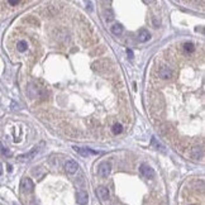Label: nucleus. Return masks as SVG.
<instances>
[{"mask_svg":"<svg viewBox=\"0 0 205 205\" xmlns=\"http://www.w3.org/2000/svg\"><path fill=\"white\" fill-rule=\"evenodd\" d=\"M42 146H43V143H41V144H38V146L36 147H33L32 150H30L28 153H24V154H20V156H18V159L19 161H23V162H25V161H30V159H33L39 153L41 150H42Z\"/></svg>","mask_w":205,"mask_h":205,"instance_id":"obj_1","label":"nucleus"},{"mask_svg":"<svg viewBox=\"0 0 205 205\" xmlns=\"http://www.w3.org/2000/svg\"><path fill=\"white\" fill-rule=\"evenodd\" d=\"M74 151L76 152V153H79L80 156H82V157L98 156V154H100V153H101V152H99V151H94V150H91V148H84V147H77V146H75V147H74Z\"/></svg>","mask_w":205,"mask_h":205,"instance_id":"obj_2","label":"nucleus"},{"mask_svg":"<svg viewBox=\"0 0 205 205\" xmlns=\"http://www.w3.org/2000/svg\"><path fill=\"white\" fill-rule=\"evenodd\" d=\"M98 172H99V175H100L102 178L108 177L110 175V172H112V165H110V162H108V161L101 162L100 165H99V167H98Z\"/></svg>","mask_w":205,"mask_h":205,"instance_id":"obj_3","label":"nucleus"},{"mask_svg":"<svg viewBox=\"0 0 205 205\" xmlns=\"http://www.w3.org/2000/svg\"><path fill=\"white\" fill-rule=\"evenodd\" d=\"M139 171H140V173H142V176L146 178H153L154 177L153 168H152L151 166H148L147 163H142L139 167Z\"/></svg>","mask_w":205,"mask_h":205,"instance_id":"obj_4","label":"nucleus"},{"mask_svg":"<svg viewBox=\"0 0 205 205\" xmlns=\"http://www.w3.org/2000/svg\"><path fill=\"white\" fill-rule=\"evenodd\" d=\"M20 189L23 192H32L34 189V184L29 177H24L20 182Z\"/></svg>","mask_w":205,"mask_h":205,"instance_id":"obj_5","label":"nucleus"},{"mask_svg":"<svg viewBox=\"0 0 205 205\" xmlns=\"http://www.w3.org/2000/svg\"><path fill=\"white\" fill-rule=\"evenodd\" d=\"M65 170H66L67 173H76L79 170V165L77 162H75L74 159H68V161L66 162V165H65Z\"/></svg>","mask_w":205,"mask_h":205,"instance_id":"obj_6","label":"nucleus"},{"mask_svg":"<svg viewBox=\"0 0 205 205\" xmlns=\"http://www.w3.org/2000/svg\"><path fill=\"white\" fill-rule=\"evenodd\" d=\"M96 194L102 201L109 200V197H110L109 190H108V187H105V186H99V187L96 189Z\"/></svg>","mask_w":205,"mask_h":205,"instance_id":"obj_7","label":"nucleus"},{"mask_svg":"<svg viewBox=\"0 0 205 205\" xmlns=\"http://www.w3.org/2000/svg\"><path fill=\"white\" fill-rule=\"evenodd\" d=\"M76 201L79 205H87L89 203V195L86 191H79L76 194Z\"/></svg>","mask_w":205,"mask_h":205,"instance_id":"obj_8","label":"nucleus"},{"mask_svg":"<svg viewBox=\"0 0 205 205\" xmlns=\"http://www.w3.org/2000/svg\"><path fill=\"white\" fill-rule=\"evenodd\" d=\"M150 38H151V34H150V32H148L147 29H140L139 30V33H138V41L139 42L144 43V42L150 41Z\"/></svg>","mask_w":205,"mask_h":205,"instance_id":"obj_9","label":"nucleus"},{"mask_svg":"<svg viewBox=\"0 0 205 205\" xmlns=\"http://www.w3.org/2000/svg\"><path fill=\"white\" fill-rule=\"evenodd\" d=\"M204 156V152H203V148L201 147H194L192 151H191V157L195 158V159H201Z\"/></svg>","mask_w":205,"mask_h":205,"instance_id":"obj_10","label":"nucleus"},{"mask_svg":"<svg viewBox=\"0 0 205 205\" xmlns=\"http://www.w3.org/2000/svg\"><path fill=\"white\" fill-rule=\"evenodd\" d=\"M158 74L162 79H170L171 76H172V71H171L168 67H161L159 71H158Z\"/></svg>","mask_w":205,"mask_h":205,"instance_id":"obj_11","label":"nucleus"},{"mask_svg":"<svg viewBox=\"0 0 205 205\" xmlns=\"http://www.w3.org/2000/svg\"><path fill=\"white\" fill-rule=\"evenodd\" d=\"M124 30V27L120 24V23H117V24H114L112 27V33L114 34V36H120L121 33H123Z\"/></svg>","mask_w":205,"mask_h":205,"instance_id":"obj_12","label":"nucleus"},{"mask_svg":"<svg viewBox=\"0 0 205 205\" xmlns=\"http://www.w3.org/2000/svg\"><path fill=\"white\" fill-rule=\"evenodd\" d=\"M27 48H28V44H27L25 41H19L17 43V49L19 52H25Z\"/></svg>","mask_w":205,"mask_h":205,"instance_id":"obj_13","label":"nucleus"},{"mask_svg":"<svg viewBox=\"0 0 205 205\" xmlns=\"http://www.w3.org/2000/svg\"><path fill=\"white\" fill-rule=\"evenodd\" d=\"M121 131H123V127H121V124H119V123L114 124L112 128V132L114 134H119V133H121Z\"/></svg>","mask_w":205,"mask_h":205,"instance_id":"obj_14","label":"nucleus"},{"mask_svg":"<svg viewBox=\"0 0 205 205\" xmlns=\"http://www.w3.org/2000/svg\"><path fill=\"white\" fill-rule=\"evenodd\" d=\"M152 144H153V146L156 147V150H159V151H162V152H165V150H163V146L159 142H157V140H156V138L154 137H152Z\"/></svg>","mask_w":205,"mask_h":205,"instance_id":"obj_15","label":"nucleus"},{"mask_svg":"<svg viewBox=\"0 0 205 205\" xmlns=\"http://www.w3.org/2000/svg\"><path fill=\"white\" fill-rule=\"evenodd\" d=\"M184 48L186 52H194V49H195V47H194L192 43H185L184 44Z\"/></svg>","mask_w":205,"mask_h":205,"instance_id":"obj_16","label":"nucleus"},{"mask_svg":"<svg viewBox=\"0 0 205 205\" xmlns=\"http://www.w3.org/2000/svg\"><path fill=\"white\" fill-rule=\"evenodd\" d=\"M0 151H1V152H3V154H5V156H10V154H11V152H10L9 150H8L6 147H4L1 143H0Z\"/></svg>","mask_w":205,"mask_h":205,"instance_id":"obj_17","label":"nucleus"},{"mask_svg":"<svg viewBox=\"0 0 205 205\" xmlns=\"http://www.w3.org/2000/svg\"><path fill=\"white\" fill-rule=\"evenodd\" d=\"M127 55H128V58L129 60H133V57H134V55H133V51H132L131 48L127 49Z\"/></svg>","mask_w":205,"mask_h":205,"instance_id":"obj_18","label":"nucleus"},{"mask_svg":"<svg viewBox=\"0 0 205 205\" xmlns=\"http://www.w3.org/2000/svg\"><path fill=\"white\" fill-rule=\"evenodd\" d=\"M9 4H10V5H18L19 1H9Z\"/></svg>","mask_w":205,"mask_h":205,"instance_id":"obj_19","label":"nucleus"},{"mask_svg":"<svg viewBox=\"0 0 205 205\" xmlns=\"http://www.w3.org/2000/svg\"><path fill=\"white\" fill-rule=\"evenodd\" d=\"M3 173V170H1V163H0V175Z\"/></svg>","mask_w":205,"mask_h":205,"instance_id":"obj_20","label":"nucleus"},{"mask_svg":"<svg viewBox=\"0 0 205 205\" xmlns=\"http://www.w3.org/2000/svg\"><path fill=\"white\" fill-rule=\"evenodd\" d=\"M14 205H17V204H14Z\"/></svg>","mask_w":205,"mask_h":205,"instance_id":"obj_21","label":"nucleus"}]
</instances>
